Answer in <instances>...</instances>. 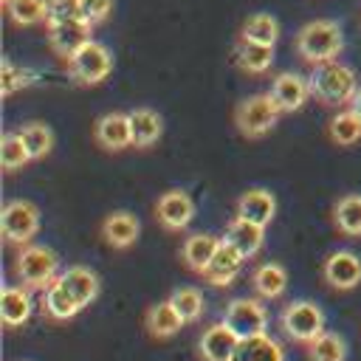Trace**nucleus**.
Segmentation results:
<instances>
[{
	"label": "nucleus",
	"mask_w": 361,
	"mask_h": 361,
	"mask_svg": "<svg viewBox=\"0 0 361 361\" xmlns=\"http://www.w3.org/2000/svg\"><path fill=\"white\" fill-rule=\"evenodd\" d=\"M307 82H310V93L327 107H350V102L361 90L358 79H355V71L350 65L338 62V59L313 65Z\"/></svg>",
	"instance_id": "f257e3e1"
},
{
	"label": "nucleus",
	"mask_w": 361,
	"mask_h": 361,
	"mask_svg": "<svg viewBox=\"0 0 361 361\" xmlns=\"http://www.w3.org/2000/svg\"><path fill=\"white\" fill-rule=\"evenodd\" d=\"M293 45H296V54L305 62L322 65V62H330L341 54L344 34H341V25L336 20H313V23H305L296 31Z\"/></svg>",
	"instance_id": "f03ea898"
},
{
	"label": "nucleus",
	"mask_w": 361,
	"mask_h": 361,
	"mask_svg": "<svg viewBox=\"0 0 361 361\" xmlns=\"http://www.w3.org/2000/svg\"><path fill=\"white\" fill-rule=\"evenodd\" d=\"M14 279L28 290H45L59 276V257L45 245H20L14 257Z\"/></svg>",
	"instance_id": "7ed1b4c3"
},
{
	"label": "nucleus",
	"mask_w": 361,
	"mask_h": 361,
	"mask_svg": "<svg viewBox=\"0 0 361 361\" xmlns=\"http://www.w3.org/2000/svg\"><path fill=\"white\" fill-rule=\"evenodd\" d=\"M279 116H282V110L271 93H254V96L237 102V107H234V124L245 138L268 135L276 127Z\"/></svg>",
	"instance_id": "20e7f679"
},
{
	"label": "nucleus",
	"mask_w": 361,
	"mask_h": 361,
	"mask_svg": "<svg viewBox=\"0 0 361 361\" xmlns=\"http://www.w3.org/2000/svg\"><path fill=\"white\" fill-rule=\"evenodd\" d=\"M279 327L290 341L307 347L313 338H319L324 333V310L310 299H296L282 307Z\"/></svg>",
	"instance_id": "39448f33"
},
{
	"label": "nucleus",
	"mask_w": 361,
	"mask_h": 361,
	"mask_svg": "<svg viewBox=\"0 0 361 361\" xmlns=\"http://www.w3.org/2000/svg\"><path fill=\"white\" fill-rule=\"evenodd\" d=\"M65 62H68V73L79 85H99L113 71V54H110V48L102 45V42H96V39H87Z\"/></svg>",
	"instance_id": "423d86ee"
},
{
	"label": "nucleus",
	"mask_w": 361,
	"mask_h": 361,
	"mask_svg": "<svg viewBox=\"0 0 361 361\" xmlns=\"http://www.w3.org/2000/svg\"><path fill=\"white\" fill-rule=\"evenodd\" d=\"M0 228L8 245H28L39 231V209L28 200H8L0 212Z\"/></svg>",
	"instance_id": "0eeeda50"
},
{
	"label": "nucleus",
	"mask_w": 361,
	"mask_h": 361,
	"mask_svg": "<svg viewBox=\"0 0 361 361\" xmlns=\"http://www.w3.org/2000/svg\"><path fill=\"white\" fill-rule=\"evenodd\" d=\"M223 322L240 336V338H251V336H262L268 330V310L265 305H259L257 299L240 296L231 299L223 310Z\"/></svg>",
	"instance_id": "6e6552de"
},
{
	"label": "nucleus",
	"mask_w": 361,
	"mask_h": 361,
	"mask_svg": "<svg viewBox=\"0 0 361 361\" xmlns=\"http://www.w3.org/2000/svg\"><path fill=\"white\" fill-rule=\"evenodd\" d=\"M322 279L333 290H353L361 285V257L355 251H333L322 262Z\"/></svg>",
	"instance_id": "1a4fd4ad"
},
{
	"label": "nucleus",
	"mask_w": 361,
	"mask_h": 361,
	"mask_svg": "<svg viewBox=\"0 0 361 361\" xmlns=\"http://www.w3.org/2000/svg\"><path fill=\"white\" fill-rule=\"evenodd\" d=\"M155 217L166 231H183L195 217V200L183 189H166L155 200Z\"/></svg>",
	"instance_id": "9d476101"
},
{
	"label": "nucleus",
	"mask_w": 361,
	"mask_h": 361,
	"mask_svg": "<svg viewBox=\"0 0 361 361\" xmlns=\"http://www.w3.org/2000/svg\"><path fill=\"white\" fill-rule=\"evenodd\" d=\"M93 138L102 149L107 152H121L127 147H133V124H130V113H104L96 118L93 124Z\"/></svg>",
	"instance_id": "9b49d317"
},
{
	"label": "nucleus",
	"mask_w": 361,
	"mask_h": 361,
	"mask_svg": "<svg viewBox=\"0 0 361 361\" xmlns=\"http://www.w3.org/2000/svg\"><path fill=\"white\" fill-rule=\"evenodd\" d=\"M48 28V45H51V51H56L62 59H68L73 51H79L87 39H93L90 37V23L87 20H82V17H76V20H62V23H51V25H45Z\"/></svg>",
	"instance_id": "f8f14e48"
},
{
	"label": "nucleus",
	"mask_w": 361,
	"mask_h": 361,
	"mask_svg": "<svg viewBox=\"0 0 361 361\" xmlns=\"http://www.w3.org/2000/svg\"><path fill=\"white\" fill-rule=\"evenodd\" d=\"M268 93L274 96V102L279 104L282 113L302 110L305 102L313 96V93H310V82H307V76H302V73H290V71L279 73V76L271 82V90H268Z\"/></svg>",
	"instance_id": "ddd939ff"
},
{
	"label": "nucleus",
	"mask_w": 361,
	"mask_h": 361,
	"mask_svg": "<svg viewBox=\"0 0 361 361\" xmlns=\"http://www.w3.org/2000/svg\"><path fill=\"white\" fill-rule=\"evenodd\" d=\"M99 234H102V240H104L110 248L124 251V248L135 245V240H138V234H141V223H138V217H135L133 212H124V209H121V212H110V214L102 220Z\"/></svg>",
	"instance_id": "4468645a"
},
{
	"label": "nucleus",
	"mask_w": 361,
	"mask_h": 361,
	"mask_svg": "<svg viewBox=\"0 0 361 361\" xmlns=\"http://www.w3.org/2000/svg\"><path fill=\"white\" fill-rule=\"evenodd\" d=\"M237 344H240V336L226 322H217V324H209L197 338V353L203 361H231Z\"/></svg>",
	"instance_id": "2eb2a0df"
},
{
	"label": "nucleus",
	"mask_w": 361,
	"mask_h": 361,
	"mask_svg": "<svg viewBox=\"0 0 361 361\" xmlns=\"http://www.w3.org/2000/svg\"><path fill=\"white\" fill-rule=\"evenodd\" d=\"M223 243H228V245L237 248L245 259H251V257H257L259 248L265 245V228L257 226V223H251V220H245V217H237V214H234V220H228V226H226Z\"/></svg>",
	"instance_id": "dca6fc26"
},
{
	"label": "nucleus",
	"mask_w": 361,
	"mask_h": 361,
	"mask_svg": "<svg viewBox=\"0 0 361 361\" xmlns=\"http://www.w3.org/2000/svg\"><path fill=\"white\" fill-rule=\"evenodd\" d=\"M243 265H245V257H243L237 248H231L228 243H220L214 259L209 262V268H206L200 276H203L209 285H214V288H228V285L240 276Z\"/></svg>",
	"instance_id": "f3484780"
},
{
	"label": "nucleus",
	"mask_w": 361,
	"mask_h": 361,
	"mask_svg": "<svg viewBox=\"0 0 361 361\" xmlns=\"http://www.w3.org/2000/svg\"><path fill=\"white\" fill-rule=\"evenodd\" d=\"M220 243H223V237H214V234H203V231L189 234V237L183 240V245H180V259H183V265H186L189 271H195V274H203V271L209 268V262L214 259Z\"/></svg>",
	"instance_id": "a211bd4d"
},
{
	"label": "nucleus",
	"mask_w": 361,
	"mask_h": 361,
	"mask_svg": "<svg viewBox=\"0 0 361 361\" xmlns=\"http://www.w3.org/2000/svg\"><path fill=\"white\" fill-rule=\"evenodd\" d=\"M237 217H245L265 228L276 217V197L268 189H248L237 197Z\"/></svg>",
	"instance_id": "6ab92c4d"
},
{
	"label": "nucleus",
	"mask_w": 361,
	"mask_h": 361,
	"mask_svg": "<svg viewBox=\"0 0 361 361\" xmlns=\"http://www.w3.org/2000/svg\"><path fill=\"white\" fill-rule=\"evenodd\" d=\"M34 313V302L28 288L23 285H6L0 293V316L6 327H23Z\"/></svg>",
	"instance_id": "aec40b11"
},
{
	"label": "nucleus",
	"mask_w": 361,
	"mask_h": 361,
	"mask_svg": "<svg viewBox=\"0 0 361 361\" xmlns=\"http://www.w3.org/2000/svg\"><path fill=\"white\" fill-rule=\"evenodd\" d=\"M186 322L180 319V313L172 307V302H158V305H149L147 313H144V327L152 338L164 341V338H172Z\"/></svg>",
	"instance_id": "412c9836"
},
{
	"label": "nucleus",
	"mask_w": 361,
	"mask_h": 361,
	"mask_svg": "<svg viewBox=\"0 0 361 361\" xmlns=\"http://www.w3.org/2000/svg\"><path fill=\"white\" fill-rule=\"evenodd\" d=\"M59 279H62V285L71 290V296L82 305V307H87V305H93L96 302V296H99V276L90 271V268H85V265H71V268H65L62 274H59Z\"/></svg>",
	"instance_id": "4be33fe9"
},
{
	"label": "nucleus",
	"mask_w": 361,
	"mask_h": 361,
	"mask_svg": "<svg viewBox=\"0 0 361 361\" xmlns=\"http://www.w3.org/2000/svg\"><path fill=\"white\" fill-rule=\"evenodd\" d=\"M82 310V305L71 296V290L62 285V279L56 276L45 290H42V313L51 316L54 322H68Z\"/></svg>",
	"instance_id": "5701e85b"
},
{
	"label": "nucleus",
	"mask_w": 361,
	"mask_h": 361,
	"mask_svg": "<svg viewBox=\"0 0 361 361\" xmlns=\"http://www.w3.org/2000/svg\"><path fill=\"white\" fill-rule=\"evenodd\" d=\"M130 124H133V147L135 149H149L164 133V118L152 107L130 110Z\"/></svg>",
	"instance_id": "b1692460"
},
{
	"label": "nucleus",
	"mask_w": 361,
	"mask_h": 361,
	"mask_svg": "<svg viewBox=\"0 0 361 361\" xmlns=\"http://www.w3.org/2000/svg\"><path fill=\"white\" fill-rule=\"evenodd\" d=\"M231 361H285V350H282V344L276 338L262 333V336L240 338Z\"/></svg>",
	"instance_id": "393cba45"
},
{
	"label": "nucleus",
	"mask_w": 361,
	"mask_h": 361,
	"mask_svg": "<svg viewBox=\"0 0 361 361\" xmlns=\"http://www.w3.org/2000/svg\"><path fill=\"white\" fill-rule=\"evenodd\" d=\"M251 285L262 299H279L288 290V271L279 262H262L251 271Z\"/></svg>",
	"instance_id": "a878e982"
},
{
	"label": "nucleus",
	"mask_w": 361,
	"mask_h": 361,
	"mask_svg": "<svg viewBox=\"0 0 361 361\" xmlns=\"http://www.w3.org/2000/svg\"><path fill=\"white\" fill-rule=\"evenodd\" d=\"M234 62L240 65V71L245 73H265L274 62V45H262V42H251V39H237L234 45Z\"/></svg>",
	"instance_id": "bb28decb"
},
{
	"label": "nucleus",
	"mask_w": 361,
	"mask_h": 361,
	"mask_svg": "<svg viewBox=\"0 0 361 361\" xmlns=\"http://www.w3.org/2000/svg\"><path fill=\"white\" fill-rule=\"evenodd\" d=\"M333 223L344 237H361V195H344L333 206Z\"/></svg>",
	"instance_id": "cd10ccee"
},
{
	"label": "nucleus",
	"mask_w": 361,
	"mask_h": 361,
	"mask_svg": "<svg viewBox=\"0 0 361 361\" xmlns=\"http://www.w3.org/2000/svg\"><path fill=\"white\" fill-rule=\"evenodd\" d=\"M240 37L243 39H251V42H262V45H276V39H279V23H276V17H271L265 11L251 14L243 23Z\"/></svg>",
	"instance_id": "c85d7f7f"
},
{
	"label": "nucleus",
	"mask_w": 361,
	"mask_h": 361,
	"mask_svg": "<svg viewBox=\"0 0 361 361\" xmlns=\"http://www.w3.org/2000/svg\"><path fill=\"white\" fill-rule=\"evenodd\" d=\"M327 135H330V141L338 144V147H353V144L361 138V118L347 107V110H341V113H336V116L330 118Z\"/></svg>",
	"instance_id": "c756f323"
},
{
	"label": "nucleus",
	"mask_w": 361,
	"mask_h": 361,
	"mask_svg": "<svg viewBox=\"0 0 361 361\" xmlns=\"http://www.w3.org/2000/svg\"><path fill=\"white\" fill-rule=\"evenodd\" d=\"M3 6L14 25H37L48 20V0H6Z\"/></svg>",
	"instance_id": "7c9ffc66"
},
{
	"label": "nucleus",
	"mask_w": 361,
	"mask_h": 361,
	"mask_svg": "<svg viewBox=\"0 0 361 361\" xmlns=\"http://www.w3.org/2000/svg\"><path fill=\"white\" fill-rule=\"evenodd\" d=\"M307 358L310 361H347V344L338 333L324 330L319 338L307 344Z\"/></svg>",
	"instance_id": "2f4dec72"
},
{
	"label": "nucleus",
	"mask_w": 361,
	"mask_h": 361,
	"mask_svg": "<svg viewBox=\"0 0 361 361\" xmlns=\"http://www.w3.org/2000/svg\"><path fill=\"white\" fill-rule=\"evenodd\" d=\"M17 133H20V138L25 141V147H28V152H31L34 161H37V158H45V155L54 149V133H51V127L42 124V121H28V124H23Z\"/></svg>",
	"instance_id": "473e14b6"
},
{
	"label": "nucleus",
	"mask_w": 361,
	"mask_h": 361,
	"mask_svg": "<svg viewBox=\"0 0 361 361\" xmlns=\"http://www.w3.org/2000/svg\"><path fill=\"white\" fill-rule=\"evenodd\" d=\"M28 161H34V158H31L25 141L20 138V133H6V135L0 138V164H3V169H6V172H17V169H23Z\"/></svg>",
	"instance_id": "72a5a7b5"
},
{
	"label": "nucleus",
	"mask_w": 361,
	"mask_h": 361,
	"mask_svg": "<svg viewBox=\"0 0 361 361\" xmlns=\"http://www.w3.org/2000/svg\"><path fill=\"white\" fill-rule=\"evenodd\" d=\"M169 302H172V307L180 313V319L186 322V324H192V322H197L200 316H203V293L197 290V288H175L172 293H169Z\"/></svg>",
	"instance_id": "f704fd0d"
},
{
	"label": "nucleus",
	"mask_w": 361,
	"mask_h": 361,
	"mask_svg": "<svg viewBox=\"0 0 361 361\" xmlns=\"http://www.w3.org/2000/svg\"><path fill=\"white\" fill-rule=\"evenodd\" d=\"M34 71H25V68H17L11 59H3V76H0V93L3 96H11L23 87H28L34 82Z\"/></svg>",
	"instance_id": "c9c22d12"
},
{
	"label": "nucleus",
	"mask_w": 361,
	"mask_h": 361,
	"mask_svg": "<svg viewBox=\"0 0 361 361\" xmlns=\"http://www.w3.org/2000/svg\"><path fill=\"white\" fill-rule=\"evenodd\" d=\"M76 17H82L79 0H48V20H45V25L62 23V20H76Z\"/></svg>",
	"instance_id": "e433bc0d"
},
{
	"label": "nucleus",
	"mask_w": 361,
	"mask_h": 361,
	"mask_svg": "<svg viewBox=\"0 0 361 361\" xmlns=\"http://www.w3.org/2000/svg\"><path fill=\"white\" fill-rule=\"evenodd\" d=\"M79 11H82V20H87L90 25H99L110 17L113 0H79Z\"/></svg>",
	"instance_id": "4c0bfd02"
},
{
	"label": "nucleus",
	"mask_w": 361,
	"mask_h": 361,
	"mask_svg": "<svg viewBox=\"0 0 361 361\" xmlns=\"http://www.w3.org/2000/svg\"><path fill=\"white\" fill-rule=\"evenodd\" d=\"M350 110H353V113L361 118V90H358V93H355V99L350 102Z\"/></svg>",
	"instance_id": "58836bf2"
},
{
	"label": "nucleus",
	"mask_w": 361,
	"mask_h": 361,
	"mask_svg": "<svg viewBox=\"0 0 361 361\" xmlns=\"http://www.w3.org/2000/svg\"><path fill=\"white\" fill-rule=\"evenodd\" d=\"M3 3H6V0H3Z\"/></svg>",
	"instance_id": "ea45409f"
}]
</instances>
